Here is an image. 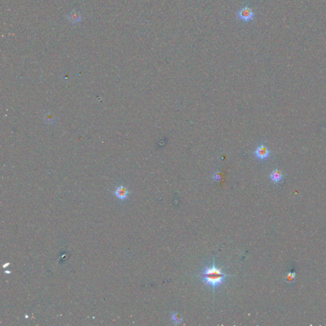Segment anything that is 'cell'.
I'll return each instance as SVG.
<instances>
[{
	"mask_svg": "<svg viewBox=\"0 0 326 326\" xmlns=\"http://www.w3.org/2000/svg\"><path fill=\"white\" fill-rule=\"evenodd\" d=\"M199 277L204 283L211 288L214 292L215 289L222 286L226 278L231 277V275L224 273L221 269L218 268L215 266V258L213 257V264L211 266L205 267L199 275Z\"/></svg>",
	"mask_w": 326,
	"mask_h": 326,
	"instance_id": "6da1fadb",
	"label": "cell"
},
{
	"mask_svg": "<svg viewBox=\"0 0 326 326\" xmlns=\"http://www.w3.org/2000/svg\"><path fill=\"white\" fill-rule=\"evenodd\" d=\"M271 154V150L263 143H261L256 148L254 152L255 157L261 161H266L270 157Z\"/></svg>",
	"mask_w": 326,
	"mask_h": 326,
	"instance_id": "7a4b0ae2",
	"label": "cell"
},
{
	"mask_svg": "<svg viewBox=\"0 0 326 326\" xmlns=\"http://www.w3.org/2000/svg\"><path fill=\"white\" fill-rule=\"evenodd\" d=\"M237 17L242 21L248 22L254 19V14L251 7H249L248 6H245L238 11Z\"/></svg>",
	"mask_w": 326,
	"mask_h": 326,
	"instance_id": "3957f363",
	"label": "cell"
},
{
	"mask_svg": "<svg viewBox=\"0 0 326 326\" xmlns=\"http://www.w3.org/2000/svg\"><path fill=\"white\" fill-rule=\"evenodd\" d=\"M113 194L117 198H118L120 200L124 201L128 198V196L129 194H130V191L124 185H120L115 188V190L113 192Z\"/></svg>",
	"mask_w": 326,
	"mask_h": 326,
	"instance_id": "277c9868",
	"label": "cell"
},
{
	"mask_svg": "<svg viewBox=\"0 0 326 326\" xmlns=\"http://www.w3.org/2000/svg\"><path fill=\"white\" fill-rule=\"evenodd\" d=\"M284 174L277 168L274 169L270 175L271 181L274 183L275 184H280V183H282L284 180Z\"/></svg>",
	"mask_w": 326,
	"mask_h": 326,
	"instance_id": "5b68a950",
	"label": "cell"
},
{
	"mask_svg": "<svg viewBox=\"0 0 326 326\" xmlns=\"http://www.w3.org/2000/svg\"><path fill=\"white\" fill-rule=\"evenodd\" d=\"M171 319L174 324L177 325L180 324L182 322V317L179 313L177 312H173L171 315Z\"/></svg>",
	"mask_w": 326,
	"mask_h": 326,
	"instance_id": "8992f818",
	"label": "cell"
},
{
	"mask_svg": "<svg viewBox=\"0 0 326 326\" xmlns=\"http://www.w3.org/2000/svg\"><path fill=\"white\" fill-rule=\"evenodd\" d=\"M44 121H45L46 124L49 125H52L53 124H54L56 122L54 117V115L52 114L51 112H49L47 113V114L45 115V117H44Z\"/></svg>",
	"mask_w": 326,
	"mask_h": 326,
	"instance_id": "52a82bcc",
	"label": "cell"
},
{
	"mask_svg": "<svg viewBox=\"0 0 326 326\" xmlns=\"http://www.w3.org/2000/svg\"><path fill=\"white\" fill-rule=\"evenodd\" d=\"M296 273L295 272H289L288 273L286 277H285V281L288 283H293L295 281Z\"/></svg>",
	"mask_w": 326,
	"mask_h": 326,
	"instance_id": "ba28073f",
	"label": "cell"
},
{
	"mask_svg": "<svg viewBox=\"0 0 326 326\" xmlns=\"http://www.w3.org/2000/svg\"><path fill=\"white\" fill-rule=\"evenodd\" d=\"M212 178L215 182H219L221 180V174L219 172H216L212 175Z\"/></svg>",
	"mask_w": 326,
	"mask_h": 326,
	"instance_id": "9c48e42d",
	"label": "cell"
},
{
	"mask_svg": "<svg viewBox=\"0 0 326 326\" xmlns=\"http://www.w3.org/2000/svg\"><path fill=\"white\" fill-rule=\"evenodd\" d=\"M71 19L70 20L72 21H77L78 20H79V19H80V15H78L77 13H73L71 15Z\"/></svg>",
	"mask_w": 326,
	"mask_h": 326,
	"instance_id": "30bf717a",
	"label": "cell"
},
{
	"mask_svg": "<svg viewBox=\"0 0 326 326\" xmlns=\"http://www.w3.org/2000/svg\"><path fill=\"white\" fill-rule=\"evenodd\" d=\"M10 262H7V263H5V264H4L3 265V268H7V267L9 266H10Z\"/></svg>",
	"mask_w": 326,
	"mask_h": 326,
	"instance_id": "8fae6325",
	"label": "cell"
},
{
	"mask_svg": "<svg viewBox=\"0 0 326 326\" xmlns=\"http://www.w3.org/2000/svg\"><path fill=\"white\" fill-rule=\"evenodd\" d=\"M5 273H7V274H10V273H12V272L10 271H8V270H5Z\"/></svg>",
	"mask_w": 326,
	"mask_h": 326,
	"instance_id": "7c38bea8",
	"label": "cell"
},
{
	"mask_svg": "<svg viewBox=\"0 0 326 326\" xmlns=\"http://www.w3.org/2000/svg\"><path fill=\"white\" fill-rule=\"evenodd\" d=\"M25 317H26V318H28V315H26V316H25Z\"/></svg>",
	"mask_w": 326,
	"mask_h": 326,
	"instance_id": "4fadbf2b",
	"label": "cell"
}]
</instances>
